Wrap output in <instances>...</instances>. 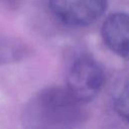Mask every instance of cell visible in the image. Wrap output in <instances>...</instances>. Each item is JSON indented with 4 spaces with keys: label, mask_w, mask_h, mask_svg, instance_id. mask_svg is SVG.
Masks as SVG:
<instances>
[{
    "label": "cell",
    "mask_w": 129,
    "mask_h": 129,
    "mask_svg": "<svg viewBox=\"0 0 129 129\" xmlns=\"http://www.w3.org/2000/svg\"><path fill=\"white\" fill-rule=\"evenodd\" d=\"M16 2V0H0V3L5 4V5H12Z\"/></svg>",
    "instance_id": "cell-6"
},
{
    "label": "cell",
    "mask_w": 129,
    "mask_h": 129,
    "mask_svg": "<svg viewBox=\"0 0 129 129\" xmlns=\"http://www.w3.org/2000/svg\"><path fill=\"white\" fill-rule=\"evenodd\" d=\"M83 105L67 88L49 87L28 101L22 123L25 129H77L86 117Z\"/></svg>",
    "instance_id": "cell-1"
},
{
    "label": "cell",
    "mask_w": 129,
    "mask_h": 129,
    "mask_svg": "<svg viewBox=\"0 0 129 129\" xmlns=\"http://www.w3.org/2000/svg\"><path fill=\"white\" fill-rule=\"evenodd\" d=\"M53 15L62 23L83 27L96 22L107 8V0H49Z\"/></svg>",
    "instance_id": "cell-3"
},
{
    "label": "cell",
    "mask_w": 129,
    "mask_h": 129,
    "mask_svg": "<svg viewBox=\"0 0 129 129\" xmlns=\"http://www.w3.org/2000/svg\"><path fill=\"white\" fill-rule=\"evenodd\" d=\"M105 74L100 63L90 56H81L71 66L67 77V89L81 103L93 100L102 90Z\"/></svg>",
    "instance_id": "cell-2"
},
{
    "label": "cell",
    "mask_w": 129,
    "mask_h": 129,
    "mask_svg": "<svg viewBox=\"0 0 129 129\" xmlns=\"http://www.w3.org/2000/svg\"><path fill=\"white\" fill-rule=\"evenodd\" d=\"M101 33L111 51L129 59V14L120 12L109 15L102 25Z\"/></svg>",
    "instance_id": "cell-4"
},
{
    "label": "cell",
    "mask_w": 129,
    "mask_h": 129,
    "mask_svg": "<svg viewBox=\"0 0 129 129\" xmlns=\"http://www.w3.org/2000/svg\"><path fill=\"white\" fill-rule=\"evenodd\" d=\"M113 103L116 113L129 123V83L123 85L118 90Z\"/></svg>",
    "instance_id": "cell-5"
}]
</instances>
